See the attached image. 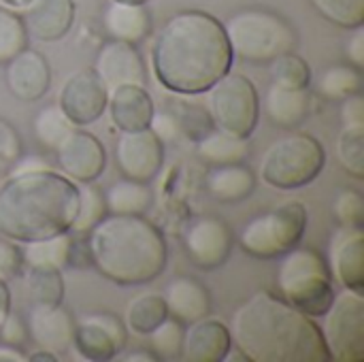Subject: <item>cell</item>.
Masks as SVG:
<instances>
[{
	"mask_svg": "<svg viewBox=\"0 0 364 362\" xmlns=\"http://www.w3.org/2000/svg\"><path fill=\"white\" fill-rule=\"evenodd\" d=\"M232 352L230 329L218 318H203L186 329L181 358L188 362H224Z\"/></svg>",
	"mask_w": 364,
	"mask_h": 362,
	"instance_id": "ffe728a7",
	"label": "cell"
},
{
	"mask_svg": "<svg viewBox=\"0 0 364 362\" xmlns=\"http://www.w3.org/2000/svg\"><path fill=\"white\" fill-rule=\"evenodd\" d=\"M337 158L343 171L356 179L364 177V126H343L337 139Z\"/></svg>",
	"mask_w": 364,
	"mask_h": 362,
	"instance_id": "8d00e7d4",
	"label": "cell"
},
{
	"mask_svg": "<svg viewBox=\"0 0 364 362\" xmlns=\"http://www.w3.org/2000/svg\"><path fill=\"white\" fill-rule=\"evenodd\" d=\"M149 130H154V134L162 141H175L179 134V124L173 111H154L151 122H149Z\"/></svg>",
	"mask_w": 364,
	"mask_h": 362,
	"instance_id": "ee69618b",
	"label": "cell"
},
{
	"mask_svg": "<svg viewBox=\"0 0 364 362\" xmlns=\"http://www.w3.org/2000/svg\"><path fill=\"white\" fill-rule=\"evenodd\" d=\"M328 267L333 280L343 288L363 292L364 290V230L341 226L328 247Z\"/></svg>",
	"mask_w": 364,
	"mask_h": 362,
	"instance_id": "d6986e66",
	"label": "cell"
},
{
	"mask_svg": "<svg viewBox=\"0 0 364 362\" xmlns=\"http://www.w3.org/2000/svg\"><path fill=\"white\" fill-rule=\"evenodd\" d=\"M26 361H30V362H55V361H58V356H55V354H51V352H47V350H38V352H34V354L26 356Z\"/></svg>",
	"mask_w": 364,
	"mask_h": 362,
	"instance_id": "816d5d0a",
	"label": "cell"
},
{
	"mask_svg": "<svg viewBox=\"0 0 364 362\" xmlns=\"http://www.w3.org/2000/svg\"><path fill=\"white\" fill-rule=\"evenodd\" d=\"M232 348L250 362H331L320 326L282 297L262 290L230 322Z\"/></svg>",
	"mask_w": 364,
	"mask_h": 362,
	"instance_id": "7a4b0ae2",
	"label": "cell"
},
{
	"mask_svg": "<svg viewBox=\"0 0 364 362\" xmlns=\"http://www.w3.org/2000/svg\"><path fill=\"white\" fill-rule=\"evenodd\" d=\"M23 154V143L15 126L0 117V162L2 164H15Z\"/></svg>",
	"mask_w": 364,
	"mask_h": 362,
	"instance_id": "7bdbcfd3",
	"label": "cell"
},
{
	"mask_svg": "<svg viewBox=\"0 0 364 362\" xmlns=\"http://www.w3.org/2000/svg\"><path fill=\"white\" fill-rule=\"evenodd\" d=\"M26 339H28L26 322L17 314L9 312V316L0 324V341L9 344V346H15V348H21L26 344Z\"/></svg>",
	"mask_w": 364,
	"mask_h": 362,
	"instance_id": "f6af8a7d",
	"label": "cell"
},
{
	"mask_svg": "<svg viewBox=\"0 0 364 362\" xmlns=\"http://www.w3.org/2000/svg\"><path fill=\"white\" fill-rule=\"evenodd\" d=\"M322 337L328 348L331 361H364V299L363 292L343 288L335 294L328 312L322 316Z\"/></svg>",
	"mask_w": 364,
	"mask_h": 362,
	"instance_id": "30bf717a",
	"label": "cell"
},
{
	"mask_svg": "<svg viewBox=\"0 0 364 362\" xmlns=\"http://www.w3.org/2000/svg\"><path fill=\"white\" fill-rule=\"evenodd\" d=\"M232 230L215 215H200L190 222L183 235V247L190 262L200 271H215L232 254Z\"/></svg>",
	"mask_w": 364,
	"mask_h": 362,
	"instance_id": "7c38bea8",
	"label": "cell"
},
{
	"mask_svg": "<svg viewBox=\"0 0 364 362\" xmlns=\"http://www.w3.org/2000/svg\"><path fill=\"white\" fill-rule=\"evenodd\" d=\"M77 126L66 117V113L60 109V105H45L32 122V130H34V139L38 141V145L47 151H55V147L66 139V134L70 130H75Z\"/></svg>",
	"mask_w": 364,
	"mask_h": 362,
	"instance_id": "d6a6232c",
	"label": "cell"
},
{
	"mask_svg": "<svg viewBox=\"0 0 364 362\" xmlns=\"http://www.w3.org/2000/svg\"><path fill=\"white\" fill-rule=\"evenodd\" d=\"M168 318V309L164 303V297L158 292H145L136 299L130 301L126 307V329L132 331L134 335L147 337L162 320Z\"/></svg>",
	"mask_w": 364,
	"mask_h": 362,
	"instance_id": "4dcf8cb0",
	"label": "cell"
},
{
	"mask_svg": "<svg viewBox=\"0 0 364 362\" xmlns=\"http://www.w3.org/2000/svg\"><path fill=\"white\" fill-rule=\"evenodd\" d=\"M151 15L145 4L109 0L102 11V28L109 38L139 45L151 32Z\"/></svg>",
	"mask_w": 364,
	"mask_h": 362,
	"instance_id": "cb8c5ba5",
	"label": "cell"
},
{
	"mask_svg": "<svg viewBox=\"0 0 364 362\" xmlns=\"http://www.w3.org/2000/svg\"><path fill=\"white\" fill-rule=\"evenodd\" d=\"M348 38L343 43V55L348 60V64L352 66H358L363 68L364 66V28L358 26V28H352L348 30Z\"/></svg>",
	"mask_w": 364,
	"mask_h": 362,
	"instance_id": "bcb514c9",
	"label": "cell"
},
{
	"mask_svg": "<svg viewBox=\"0 0 364 362\" xmlns=\"http://www.w3.org/2000/svg\"><path fill=\"white\" fill-rule=\"evenodd\" d=\"M269 73L275 85L288 90H307L311 85V68L305 58L294 51L277 55L269 62Z\"/></svg>",
	"mask_w": 364,
	"mask_h": 362,
	"instance_id": "836d02e7",
	"label": "cell"
},
{
	"mask_svg": "<svg viewBox=\"0 0 364 362\" xmlns=\"http://www.w3.org/2000/svg\"><path fill=\"white\" fill-rule=\"evenodd\" d=\"M4 83L11 96H15L17 100H41L51 85V68L47 58L41 51L26 47L6 62Z\"/></svg>",
	"mask_w": 364,
	"mask_h": 362,
	"instance_id": "ac0fdd59",
	"label": "cell"
},
{
	"mask_svg": "<svg viewBox=\"0 0 364 362\" xmlns=\"http://www.w3.org/2000/svg\"><path fill=\"white\" fill-rule=\"evenodd\" d=\"M196 156L209 166L222 164H239L250 156L247 137H237L226 130L213 128L200 141H196Z\"/></svg>",
	"mask_w": 364,
	"mask_h": 362,
	"instance_id": "83f0119b",
	"label": "cell"
},
{
	"mask_svg": "<svg viewBox=\"0 0 364 362\" xmlns=\"http://www.w3.org/2000/svg\"><path fill=\"white\" fill-rule=\"evenodd\" d=\"M87 265L117 286H143L158 280L168 262L162 230L145 215L107 213L85 233Z\"/></svg>",
	"mask_w": 364,
	"mask_h": 362,
	"instance_id": "277c9868",
	"label": "cell"
},
{
	"mask_svg": "<svg viewBox=\"0 0 364 362\" xmlns=\"http://www.w3.org/2000/svg\"><path fill=\"white\" fill-rule=\"evenodd\" d=\"M94 70L102 79L107 92L119 85H145V62L136 45L109 38L96 53Z\"/></svg>",
	"mask_w": 364,
	"mask_h": 362,
	"instance_id": "2e32d148",
	"label": "cell"
},
{
	"mask_svg": "<svg viewBox=\"0 0 364 362\" xmlns=\"http://www.w3.org/2000/svg\"><path fill=\"white\" fill-rule=\"evenodd\" d=\"M32 2H34V0H0V6L11 9V11H15V13H23Z\"/></svg>",
	"mask_w": 364,
	"mask_h": 362,
	"instance_id": "f907efd6",
	"label": "cell"
},
{
	"mask_svg": "<svg viewBox=\"0 0 364 362\" xmlns=\"http://www.w3.org/2000/svg\"><path fill=\"white\" fill-rule=\"evenodd\" d=\"M232 55L245 64L260 66L277 55L294 51L299 32L282 13L267 6H245L235 11L224 23Z\"/></svg>",
	"mask_w": 364,
	"mask_h": 362,
	"instance_id": "5b68a950",
	"label": "cell"
},
{
	"mask_svg": "<svg viewBox=\"0 0 364 362\" xmlns=\"http://www.w3.org/2000/svg\"><path fill=\"white\" fill-rule=\"evenodd\" d=\"M23 361H26V354L21 352V348H15V346H9V344H2V341H0V362Z\"/></svg>",
	"mask_w": 364,
	"mask_h": 362,
	"instance_id": "c3c4849f",
	"label": "cell"
},
{
	"mask_svg": "<svg viewBox=\"0 0 364 362\" xmlns=\"http://www.w3.org/2000/svg\"><path fill=\"white\" fill-rule=\"evenodd\" d=\"M324 164V145L311 134L292 132L267 149L260 162V177L275 190H296L316 181Z\"/></svg>",
	"mask_w": 364,
	"mask_h": 362,
	"instance_id": "52a82bcc",
	"label": "cell"
},
{
	"mask_svg": "<svg viewBox=\"0 0 364 362\" xmlns=\"http://www.w3.org/2000/svg\"><path fill=\"white\" fill-rule=\"evenodd\" d=\"M107 203L105 192L92 183H79V211L77 220L73 224V235H85L90 228H94L105 215H107Z\"/></svg>",
	"mask_w": 364,
	"mask_h": 362,
	"instance_id": "d590c367",
	"label": "cell"
},
{
	"mask_svg": "<svg viewBox=\"0 0 364 362\" xmlns=\"http://www.w3.org/2000/svg\"><path fill=\"white\" fill-rule=\"evenodd\" d=\"M277 260V297L309 318H322L335 299V280L328 260L316 247L301 245L286 252Z\"/></svg>",
	"mask_w": 364,
	"mask_h": 362,
	"instance_id": "8992f818",
	"label": "cell"
},
{
	"mask_svg": "<svg viewBox=\"0 0 364 362\" xmlns=\"http://www.w3.org/2000/svg\"><path fill=\"white\" fill-rule=\"evenodd\" d=\"M109 92L94 68H81L73 73L60 94L58 105L75 126L94 124L107 111Z\"/></svg>",
	"mask_w": 364,
	"mask_h": 362,
	"instance_id": "5bb4252c",
	"label": "cell"
},
{
	"mask_svg": "<svg viewBox=\"0 0 364 362\" xmlns=\"http://www.w3.org/2000/svg\"><path fill=\"white\" fill-rule=\"evenodd\" d=\"M55 162L60 173L75 183H92L107 166V151L92 132L75 128L55 147Z\"/></svg>",
	"mask_w": 364,
	"mask_h": 362,
	"instance_id": "9a60e30c",
	"label": "cell"
},
{
	"mask_svg": "<svg viewBox=\"0 0 364 362\" xmlns=\"http://www.w3.org/2000/svg\"><path fill=\"white\" fill-rule=\"evenodd\" d=\"M309 213L303 203H286L254 215L243 224L239 245L245 254L260 260H277L301 245L307 230Z\"/></svg>",
	"mask_w": 364,
	"mask_h": 362,
	"instance_id": "ba28073f",
	"label": "cell"
},
{
	"mask_svg": "<svg viewBox=\"0 0 364 362\" xmlns=\"http://www.w3.org/2000/svg\"><path fill=\"white\" fill-rule=\"evenodd\" d=\"M162 297H164L168 316L179 320L186 326L196 320L207 318L213 307V299L207 286L190 275H179L171 280Z\"/></svg>",
	"mask_w": 364,
	"mask_h": 362,
	"instance_id": "7402d4cb",
	"label": "cell"
},
{
	"mask_svg": "<svg viewBox=\"0 0 364 362\" xmlns=\"http://www.w3.org/2000/svg\"><path fill=\"white\" fill-rule=\"evenodd\" d=\"M109 115L122 132L149 128L156 105L145 85H119L109 92Z\"/></svg>",
	"mask_w": 364,
	"mask_h": 362,
	"instance_id": "603a6c76",
	"label": "cell"
},
{
	"mask_svg": "<svg viewBox=\"0 0 364 362\" xmlns=\"http://www.w3.org/2000/svg\"><path fill=\"white\" fill-rule=\"evenodd\" d=\"M79 211V183L38 166L17 169L0 186V235L28 243L70 233Z\"/></svg>",
	"mask_w": 364,
	"mask_h": 362,
	"instance_id": "3957f363",
	"label": "cell"
},
{
	"mask_svg": "<svg viewBox=\"0 0 364 362\" xmlns=\"http://www.w3.org/2000/svg\"><path fill=\"white\" fill-rule=\"evenodd\" d=\"M115 164L122 177L149 183L162 171L164 143L149 128L122 132L115 145Z\"/></svg>",
	"mask_w": 364,
	"mask_h": 362,
	"instance_id": "4fadbf2b",
	"label": "cell"
},
{
	"mask_svg": "<svg viewBox=\"0 0 364 362\" xmlns=\"http://www.w3.org/2000/svg\"><path fill=\"white\" fill-rule=\"evenodd\" d=\"M119 361H126V362H158V358L149 352V350H136L134 354H126V356H122Z\"/></svg>",
	"mask_w": 364,
	"mask_h": 362,
	"instance_id": "681fc988",
	"label": "cell"
},
{
	"mask_svg": "<svg viewBox=\"0 0 364 362\" xmlns=\"http://www.w3.org/2000/svg\"><path fill=\"white\" fill-rule=\"evenodd\" d=\"M28 30L19 13L0 6V64H6L13 55L28 47Z\"/></svg>",
	"mask_w": 364,
	"mask_h": 362,
	"instance_id": "f35d334b",
	"label": "cell"
},
{
	"mask_svg": "<svg viewBox=\"0 0 364 362\" xmlns=\"http://www.w3.org/2000/svg\"><path fill=\"white\" fill-rule=\"evenodd\" d=\"M0 324H2V320H0Z\"/></svg>",
	"mask_w": 364,
	"mask_h": 362,
	"instance_id": "db71d44e",
	"label": "cell"
},
{
	"mask_svg": "<svg viewBox=\"0 0 364 362\" xmlns=\"http://www.w3.org/2000/svg\"><path fill=\"white\" fill-rule=\"evenodd\" d=\"M117 2H134V4H147L149 0H117Z\"/></svg>",
	"mask_w": 364,
	"mask_h": 362,
	"instance_id": "f5cc1de1",
	"label": "cell"
},
{
	"mask_svg": "<svg viewBox=\"0 0 364 362\" xmlns=\"http://www.w3.org/2000/svg\"><path fill=\"white\" fill-rule=\"evenodd\" d=\"M363 92V68L348 62L326 66L316 79V94L324 100H343L352 94Z\"/></svg>",
	"mask_w": 364,
	"mask_h": 362,
	"instance_id": "f546056e",
	"label": "cell"
},
{
	"mask_svg": "<svg viewBox=\"0 0 364 362\" xmlns=\"http://www.w3.org/2000/svg\"><path fill=\"white\" fill-rule=\"evenodd\" d=\"M26 288L32 305H62L64 301V277L60 269L28 267Z\"/></svg>",
	"mask_w": 364,
	"mask_h": 362,
	"instance_id": "1f68e13d",
	"label": "cell"
},
{
	"mask_svg": "<svg viewBox=\"0 0 364 362\" xmlns=\"http://www.w3.org/2000/svg\"><path fill=\"white\" fill-rule=\"evenodd\" d=\"M75 318L62 305H32L26 318L28 337L38 350L62 354L73 348Z\"/></svg>",
	"mask_w": 364,
	"mask_h": 362,
	"instance_id": "e0dca14e",
	"label": "cell"
},
{
	"mask_svg": "<svg viewBox=\"0 0 364 362\" xmlns=\"http://www.w3.org/2000/svg\"><path fill=\"white\" fill-rule=\"evenodd\" d=\"M311 111V96L307 90H288L271 83L264 96V113L273 126L284 130L299 128Z\"/></svg>",
	"mask_w": 364,
	"mask_h": 362,
	"instance_id": "484cf974",
	"label": "cell"
},
{
	"mask_svg": "<svg viewBox=\"0 0 364 362\" xmlns=\"http://www.w3.org/2000/svg\"><path fill=\"white\" fill-rule=\"evenodd\" d=\"M235 55L224 23L200 9L173 13L151 45V66L173 94H205L232 68Z\"/></svg>",
	"mask_w": 364,
	"mask_h": 362,
	"instance_id": "6da1fadb",
	"label": "cell"
},
{
	"mask_svg": "<svg viewBox=\"0 0 364 362\" xmlns=\"http://www.w3.org/2000/svg\"><path fill=\"white\" fill-rule=\"evenodd\" d=\"M77 17L75 0H34L21 15L30 38L53 43L64 38Z\"/></svg>",
	"mask_w": 364,
	"mask_h": 362,
	"instance_id": "44dd1931",
	"label": "cell"
},
{
	"mask_svg": "<svg viewBox=\"0 0 364 362\" xmlns=\"http://www.w3.org/2000/svg\"><path fill=\"white\" fill-rule=\"evenodd\" d=\"M128 344V329L124 318L98 312L81 316L75 322L73 348L75 352L90 362H107L119 356Z\"/></svg>",
	"mask_w": 364,
	"mask_h": 362,
	"instance_id": "8fae6325",
	"label": "cell"
},
{
	"mask_svg": "<svg viewBox=\"0 0 364 362\" xmlns=\"http://www.w3.org/2000/svg\"><path fill=\"white\" fill-rule=\"evenodd\" d=\"M147 337H149V352L158 361H177L181 358V352H183L186 324L168 316Z\"/></svg>",
	"mask_w": 364,
	"mask_h": 362,
	"instance_id": "e575fe53",
	"label": "cell"
},
{
	"mask_svg": "<svg viewBox=\"0 0 364 362\" xmlns=\"http://www.w3.org/2000/svg\"><path fill=\"white\" fill-rule=\"evenodd\" d=\"M21 271H23L21 247H17L15 241L11 239L0 237V284H9Z\"/></svg>",
	"mask_w": 364,
	"mask_h": 362,
	"instance_id": "b9f144b4",
	"label": "cell"
},
{
	"mask_svg": "<svg viewBox=\"0 0 364 362\" xmlns=\"http://www.w3.org/2000/svg\"><path fill=\"white\" fill-rule=\"evenodd\" d=\"M254 188H256V175L243 162L211 166L205 175L207 194L224 205H232L250 198Z\"/></svg>",
	"mask_w": 364,
	"mask_h": 362,
	"instance_id": "d4e9b609",
	"label": "cell"
},
{
	"mask_svg": "<svg viewBox=\"0 0 364 362\" xmlns=\"http://www.w3.org/2000/svg\"><path fill=\"white\" fill-rule=\"evenodd\" d=\"M309 4L337 28L352 30L364 26V0H309Z\"/></svg>",
	"mask_w": 364,
	"mask_h": 362,
	"instance_id": "74e56055",
	"label": "cell"
},
{
	"mask_svg": "<svg viewBox=\"0 0 364 362\" xmlns=\"http://www.w3.org/2000/svg\"><path fill=\"white\" fill-rule=\"evenodd\" d=\"M341 122L343 126H364V100L360 92L341 100Z\"/></svg>",
	"mask_w": 364,
	"mask_h": 362,
	"instance_id": "7dc6e473",
	"label": "cell"
},
{
	"mask_svg": "<svg viewBox=\"0 0 364 362\" xmlns=\"http://www.w3.org/2000/svg\"><path fill=\"white\" fill-rule=\"evenodd\" d=\"M21 258L23 267H51V269H66L73 267L77 260V235L62 233L36 241L21 243Z\"/></svg>",
	"mask_w": 364,
	"mask_h": 362,
	"instance_id": "4316f807",
	"label": "cell"
},
{
	"mask_svg": "<svg viewBox=\"0 0 364 362\" xmlns=\"http://www.w3.org/2000/svg\"><path fill=\"white\" fill-rule=\"evenodd\" d=\"M207 113L215 128L247 137L260 119V96L252 79L228 70L207 92Z\"/></svg>",
	"mask_w": 364,
	"mask_h": 362,
	"instance_id": "9c48e42d",
	"label": "cell"
},
{
	"mask_svg": "<svg viewBox=\"0 0 364 362\" xmlns=\"http://www.w3.org/2000/svg\"><path fill=\"white\" fill-rule=\"evenodd\" d=\"M105 203L109 213L122 215H145L154 203V192L149 183L119 179L105 192Z\"/></svg>",
	"mask_w": 364,
	"mask_h": 362,
	"instance_id": "f1b7e54d",
	"label": "cell"
},
{
	"mask_svg": "<svg viewBox=\"0 0 364 362\" xmlns=\"http://www.w3.org/2000/svg\"><path fill=\"white\" fill-rule=\"evenodd\" d=\"M333 213L337 222L346 228H364L363 194L354 188H346L335 196Z\"/></svg>",
	"mask_w": 364,
	"mask_h": 362,
	"instance_id": "ab89813d",
	"label": "cell"
},
{
	"mask_svg": "<svg viewBox=\"0 0 364 362\" xmlns=\"http://www.w3.org/2000/svg\"><path fill=\"white\" fill-rule=\"evenodd\" d=\"M179 124V134H186L190 141H200L207 132H211L215 126L209 117V113L200 107L181 105L179 111H173Z\"/></svg>",
	"mask_w": 364,
	"mask_h": 362,
	"instance_id": "60d3db41",
	"label": "cell"
}]
</instances>
